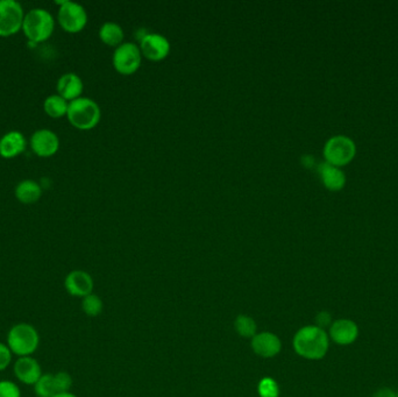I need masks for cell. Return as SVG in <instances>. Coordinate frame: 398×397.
Segmentation results:
<instances>
[{
	"label": "cell",
	"mask_w": 398,
	"mask_h": 397,
	"mask_svg": "<svg viewBox=\"0 0 398 397\" xmlns=\"http://www.w3.org/2000/svg\"><path fill=\"white\" fill-rule=\"evenodd\" d=\"M295 352L304 359L322 360L329 352L330 337L325 330L317 325L300 327L292 339Z\"/></svg>",
	"instance_id": "1"
},
{
	"label": "cell",
	"mask_w": 398,
	"mask_h": 397,
	"mask_svg": "<svg viewBox=\"0 0 398 397\" xmlns=\"http://www.w3.org/2000/svg\"><path fill=\"white\" fill-rule=\"evenodd\" d=\"M40 341L39 331L29 323L14 324L7 332L6 345L18 358L32 356L38 351Z\"/></svg>",
	"instance_id": "2"
},
{
	"label": "cell",
	"mask_w": 398,
	"mask_h": 397,
	"mask_svg": "<svg viewBox=\"0 0 398 397\" xmlns=\"http://www.w3.org/2000/svg\"><path fill=\"white\" fill-rule=\"evenodd\" d=\"M55 20L51 12L44 9H33L25 14L22 31L29 43L38 45L47 41L54 32Z\"/></svg>",
	"instance_id": "3"
},
{
	"label": "cell",
	"mask_w": 398,
	"mask_h": 397,
	"mask_svg": "<svg viewBox=\"0 0 398 397\" xmlns=\"http://www.w3.org/2000/svg\"><path fill=\"white\" fill-rule=\"evenodd\" d=\"M101 115L98 104L86 97H79L73 102H69L66 113L70 124L73 125V128L82 130L96 128L101 120Z\"/></svg>",
	"instance_id": "4"
},
{
	"label": "cell",
	"mask_w": 398,
	"mask_h": 397,
	"mask_svg": "<svg viewBox=\"0 0 398 397\" xmlns=\"http://www.w3.org/2000/svg\"><path fill=\"white\" fill-rule=\"evenodd\" d=\"M355 143L346 135H335L330 138L324 146V158L326 163L335 167L347 165L355 156Z\"/></svg>",
	"instance_id": "5"
},
{
	"label": "cell",
	"mask_w": 398,
	"mask_h": 397,
	"mask_svg": "<svg viewBox=\"0 0 398 397\" xmlns=\"http://www.w3.org/2000/svg\"><path fill=\"white\" fill-rule=\"evenodd\" d=\"M143 61V54L139 46L132 42H125L116 48L113 53V67L123 75H132L139 69Z\"/></svg>",
	"instance_id": "6"
},
{
	"label": "cell",
	"mask_w": 398,
	"mask_h": 397,
	"mask_svg": "<svg viewBox=\"0 0 398 397\" xmlns=\"http://www.w3.org/2000/svg\"><path fill=\"white\" fill-rule=\"evenodd\" d=\"M25 13L16 0H0V36H11L22 29Z\"/></svg>",
	"instance_id": "7"
},
{
	"label": "cell",
	"mask_w": 398,
	"mask_h": 397,
	"mask_svg": "<svg viewBox=\"0 0 398 397\" xmlns=\"http://www.w3.org/2000/svg\"><path fill=\"white\" fill-rule=\"evenodd\" d=\"M58 23L66 32H81L88 24V13L81 4L66 0L58 10Z\"/></svg>",
	"instance_id": "8"
},
{
	"label": "cell",
	"mask_w": 398,
	"mask_h": 397,
	"mask_svg": "<svg viewBox=\"0 0 398 397\" xmlns=\"http://www.w3.org/2000/svg\"><path fill=\"white\" fill-rule=\"evenodd\" d=\"M360 336L359 325L349 318H339L332 323L329 329L330 340L339 346H349Z\"/></svg>",
	"instance_id": "9"
},
{
	"label": "cell",
	"mask_w": 398,
	"mask_h": 397,
	"mask_svg": "<svg viewBox=\"0 0 398 397\" xmlns=\"http://www.w3.org/2000/svg\"><path fill=\"white\" fill-rule=\"evenodd\" d=\"M140 51L146 58L161 61L167 58L170 51V42L165 36L158 33H147L140 40Z\"/></svg>",
	"instance_id": "10"
},
{
	"label": "cell",
	"mask_w": 398,
	"mask_h": 397,
	"mask_svg": "<svg viewBox=\"0 0 398 397\" xmlns=\"http://www.w3.org/2000/svg\"><path fill=\"white\" fill-rule=\"evenodd\" d=\"M13 374L22 385L34 386L44 373L38 360L33 356H22L14 362Z\"/></svg>",
	"instance_id": "11"
},
{
	"label": "cell",
	"mask_w": 398,
	"mask_h": 397,
	"mask_svg": "<svg viewBox=\"0 0 398 397\" xmlns=\"http://www.w3.org/2000/svg\"><path fill=\"white\" fill-rule=\"evenodd\" d=\"M31 148L33 152L41 158H49L56 154L60 148V139L53 130L42 128L35 130L31 137Z\"/></svg>",
	"instance_id": "12"
},
{
	"label": "cell",
	"mask_w": 398,
	"mask_h": 397,
	"mask_svg": "<svg viewBox=\"0 0 398 397\" xmlns=\"http://www.w3.org/2000/svg\"><path fill=\"white\" fill-rule=\"evenodd\" d=\"M64 288L70 296L84 299L93 292V279L84 270H73L64 279Z\"/></svg>",
	"instance_id": "13"
},
{
	"label": "cell",
	"mask_w": 398,
	"mask_h": 397,
	"mask_svg": "<svg viewBox=\"0 0 398 397\" xmlns=\"http://www.w3.org/2000/svg\"><path fill=\"white\" fill-rule=\"evenodd\" d=\"M250 346L255 354L265 359L274 358L282 350L281 339L272 332L256 334L250 340Z\"/></svg>",
	"instance_id": "14"
},
{
	"label": "cell",
	"mask_w": 398,
	"mask_h": 397,
	"mask_svg": "<svg viewBox=\"0 0 398 397\" xmlns=\"http://www.w3.org/2000/svg\"><path fill=\"white\" fill-rule=\"evenodd\" d=\"M83 81L75 73H66L57 81V93L68 102H73L82 95Z\"/></svg>",
	"instance_id": "15"
},
{
	"label": "cell",
	"mask_w": 398,
	"mask_h": 397,
	"mask_svg": "<svg viewBox=\"0 0 398 397\" xmlns=\"http://www.w3.org/2000/svg\"><path fill=\"white\" fill-rule=\"evenodd\" d=\"M26 138L19 130H11L0 139V155L5 159H13L25 152Z\"/></svg>",
	"instance_id": "16"
},
{
	"label": "cell",
	"mask_w": 398,
	"mask_h": 397,
	"mask_svg": "<svg viewBox=\"0 0 398 397\" xmlns=\"http://www.w3.org/2000/svg\"><path fill=\"white\" fill-rule=\"evenodd\" d=\"M318 172L322 178V185L329 190H342L346 183V175L342 169L331 163H322L318 165Z\"/></svg>",
	"instance_id": "17"
},
{
	"label": "cell",
	"mask_w": 398,
	"mask_h": 397,
	"mask_svg": "<svg viewBox=\"0 0 398 397\" xmlns=\"http://www.w3.org/2000/svg\"><path fill=\"white\" fill-rule=\"evenodd\" d=\"M41 185L32 180L20 182L16 187V197L24 204L36 203L41 198Z\"/></svg>",
	"instance_id": "18"
},
{
	"label": "cell",
	"mask_w": 398,
	"mask_h": 397,
	"mask_svg": "<svg viewBox=\"0 0 398 397\" xmlns=\"http://www.w3.org/2000/svg\"><path fill=\"white\" fill-rule=\"evenodd\" d=\"M99 38L105 45L111 46V47H119L123 40V29L121 25L112 23V21L103 24L99 29Z\"/></svg>",
	"instance_id": "19"
},
{
	"label": "cell",
	"mask_w": 398,
	"mask_h": 397,
	"mask_svg": "<svg viewBox=\"0 0 398 397\" xmlns=\"http://www.w3.org/2000/svg\"><path fill=\"white\" fill-rule=\"evenodd\" d=\"M69 108V102L66 100L63 97L57 95H51L46 98L44 103V110L49 117L61 118L66 115Z\"/></svg>",
	"instance_id": "20"
},
{
	"label": "cell",
	"mask_w": 398,
	"mask_h": 397,
	"mask_svg": "<svg viewBox=\"0 0 398 397\" xmlns=\"http://www.w3.org/2000/svg\"><path fill=\"white\" fill-rule=\"evenodd\" d=\"M36 397H54L57 394L55 386L54 374L47 373L39 378L38 382L33 386Z\"/></svg>",
	"instance_id": "21"
},
{
	"label": "cell",
	"mask_w": 398,
	"mask_h": 397,
	"mask_svg": "<svg viewBox=\"0 0 398 397\" xmlns=\"http://www.w3.org/2000/svg\"><path fill=\"white\" fill-rule=\"evenodd\" d=\"M234 329L237 331V334L243 338H252L255 336L257 332V326H256L255 321L253 318L246 315H239L235 318L234 321Z\"/></svg>",
	"instance_id": "22"
},
{
	"label": "cell",
	"mask_w": 398,
	"mask_h": 397,
	"mask_svg": "<svg viewBox=\"0 0 398 397\" xmlns=\"http://www.w3.org/2000/svg\"><path fill=\"white\" fill-rule=\"evenodd\" d=\"M103 309H104L103 301L98 295H96L93 292L83 299L82 310L88 317H97L103 312Z\"/></svg>",
	"instance_id": "23"
},
{
	"label": "cell",
	"mask_w": 398,
	"mask_h": 397,
	"mask_svg": "<svg viewBox=\"0 0 398 397\" xmlns=\"http://www.w3.org/2000/svg\"><path fill=\"white\" fill-rule=\"evenodd\" d=\"M257 393L260 397L280 396V387L277 382L272 378H263L257 386Z\"/></svg>",
	"instance_id": "24"
},
{
	"label": "cell",
	"mask_w": 398,
	"mask_h": 397,
	"mask_svg": "<svg viewBox=\"0 0 398 397\" xmlns=\"http://www.w3.org/2000/svg\"><path fill=\"white\" fill-rule=\"evenodd\" d=\"M55 386H56L57 394L58 393H68L73 386V378L69 373L57 372L54 374Z\"/></svg>",
	"instance_id": "25"
},
{
	"label": "cell",
	"mask_w": 398,
	"mask_h": 397,
	"mask_svg": "<svg viewBox=\"0 0 398 397\" xmlns=\"http://www.w3.org/2000/svg\"><path fill=\"white\" fill-rule=\"evenodd\" d=\"M0 397H21L19 386L10 380H1L0 381Z\"/></svg>",
	"instance_id": "26"
},
{
	"label": "cell",
	"mask_w": 398,
	"mask_h": 397,
	"mask_svg": "<svg viewBox=\"0 0 398 397\" xmlns=\"http://www.w3.org/2000/svg\"><path fill=\"white\" fill-rule=\"evenodd\" d=\"M13 354L6 344L0 343V372L9 368L12 362Z\"/></svg>",
	"instance_id": "27"
},
{
	"label": "cell",
	"mask_w": 398,
	"mask_h": 397,
	"mask_svg": "<svg viewBox=\"0 0 398 397\" xmlns=\"http://www.w3.org/2000/svg\"><path fill=\"white\" fill-rule=\"evenodd\" d=\"M333 323V318L329 311H320L316 316V325L322 330H325L327 327L331 326Z\"/></svg>",
	"instance_id": "28"
},
{
	"label": "cell",
	"mask_w": 398,
	"mask_h": 397,
	"mask_svg": "<svg viewBox=\"0 0 398 397\" xmlns=\"http://www.w3.org/2000/svg\"><path fill=\"white\" fill-rule=\"evenodd\" d=\"M373 397H397L395 391H392L390 388H379V391L374 393Z\"/></svg>",
	"instance_id": "29"
},
{
	"label": "cell",
	"mask_w": 398,
	"mask_h": 397,
	"mask_svg": "<svg viewBox=\"0 0 398 397\" xmlns=\"http://www.w3.org/2000/svg\"><path fill=\"white\" fill-rule=\"evenodd\" d=\"M54 397H77L76 395L73 394L71 391H68V393H58V394L55 395Z\"/></svg>",
	"instance_id": "30"
},
{
	"label": "cell",
	"mask_w": 398,
	"mask_h": 397,
	"mask_svg": "<svg viewBox=\"0 0 398 397\" xmlns=\"http://www.w3.org/2000/svg\"><path fill=\"white\" fill-rule=\"evenodd\" d=\"M396 394H397V397H398V391H396Z\"/></svg>",
	"instance_id": "31"
}]
</instances>
